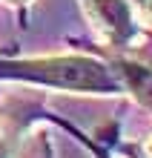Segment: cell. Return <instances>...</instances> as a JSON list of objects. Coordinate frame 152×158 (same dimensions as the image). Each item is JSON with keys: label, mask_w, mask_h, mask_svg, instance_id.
Listing matches in <instances>:
<instances>
[{"label": "cell", "mask_w": 152, "mask_h": 158, "mask_svg": "<svg viewBox=\"0 0 152 158\" xmlns=\"http://www.w3.org/2000/svg\"><path fill=\"white\" fill-rule=\"evenodd\" d=\"M0 83L72 92V95H123V83L112 58L92 52H58L0 58Z\"/></svg>", "instance_id": "cell-1"}, {"label": "cell", "mask_w": 152, "mask_h": 158, "mask_svg": "<svg viewBox=\"0 0 152 158\" xmlns=\"http://www.w3.org/2000/svg\"><path fill=\"white\" fill-rule=\"evenodd\" d=\"M89 29L112 55H132L146 43V26L132 0H78Z\"/></svg>", "instance_id": "cell-2"}, {"label": "cell", "mask_w": 152, "mask_h": 158, "mask_svg": "<svg viewBox=\"0 0 152 158\" xmlns=\"http://www.w3.org/2000/svg\"><path fill=\"white\" fill-rule=\"evenodd\" d=\"M121 83H123V95H129L141 109H146L152 115V63L138 60L132 55H112Z\"/></svg>", "instance_id": "cell-3"}, {"label": "cell", "mask_w": 152, "mask_h": 158, "mask_svg": "<svg viewBox=\"0 0 152 158\" xmlns=\"http://www.w3.org/2000/svg\"><path fill=\"white\" fill-rule=\"evenodd\" d=\"M26 155V127L14 118H0V158Z\"/></svg>", "instance_id": "cell-4"}, {"label": "cell", "mask_w": 152, "mask_h": 158, "mask_svg": "<svg viewBox=\"0 0 152 158\" xmlns=\"http://www.w3.org/2000/svg\"><path fill=\"white\" fill-rule=\"evenodd\" d=\"M132 6H135L141 23H144L146 29H152V0H132Z\"/></svg>", "instance_id": "cell-5"}, {"label": "cell", "mask_w": 152, "mask_h": 158, "mask_svg": "<svg viewBox=\"0 0 152 158\" xmlns=\"http://www.w3.org/2000/svg\"><path fill=\"white\" fill-rule=\"evenodd\" d=\"M138 152H141V158H152V132L138 144Z\"/></svg>", "instance_id": "cell-6"}, {"label": "cell", "mask_w": 152, "mask_h": 158, "mask_svg": "<svg viewBox=\"0 0 152 158\" xmlns=\"http://www.w3.org/2000/svg\"><path fill=\"white\" fill-rule=\"evenodd\" d=\"M0 3H6V6H14V9H20V6H29L32 0H0Z\"/></svg>", "instance_id": "cell-7"}]
</instances>
